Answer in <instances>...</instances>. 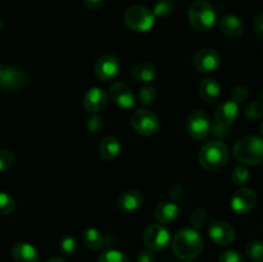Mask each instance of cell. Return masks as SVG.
Here are the masks:
<instances>
[{
    "label": "cell",
    "instance_id": "277c9868",
    "mask_svg": "<svg viewBox=\"0 0 263 262\" xmlns=\"http://www.w3.org/2000/svg\"><path fill=\"white\" fill-rule=\"evenodd\" d=\"M192 27L198 32L210 31L216 23V12L212 5L205 0H195L190 4L187 12Z\"/></svg>",
    "mask_w": 263,
    "mask_h": 262
},
{
    "label": "cell",
    "instance_id": "e575fe53",
    "mask_svg": "<svg viewBox=\"0 0 263 262\" xmlns=\"http://www.w3.org/2000/svg\"><path fill=\"white\" fill-rule=\"evenodd\" d=\"M218 262H246L244 256L235 249H228L220 254Z\"/></svg>",
    "mask_w": 263,
    "mask_h": 262
},
{
    "label": "cell",
    "instance_id": "ee69618b",
    "mask_svg": "<svg viewBox=\"0 0 263 262\" xmlns=\"http://www.w3.org/2000/svg\"><path fill=\"white\" fill-rule=\"evenodd\" d=\"M0 31H2V21H0Z\"/></svg>",
    "mask_w": 263,
    "mask_h": 262
},
{
    "label": "cell",
    "instance_id": "484cf974",
    "mask_svg": "<svg viewBox=\"0 0 263 262\" xmlns=\"http://www.w3.org/2000/svg\"><path fill=\"white\" fill-rule=\"evenodd\" d=\"M252 176L249 170L247 169L246 166H236L235 169L233 170V174H231V180H233L234 184L236 186L246 188L247 185L251 181Z\"/></svg>",
    "mask_w": 263,
    "mask_h": 262
},
{
    "label": "cell",
    "instance_id": "4fadbf2b",
    "mask_svg": "<svg viewBox=\"0 0 263 262\" xmlns=\"http://www.w3.org/2000/svg\"><path fill=\"white\" fill-rule=\"evenodd\" d=\"M109 97L115 104L122 109H131L135 105V94L128 85L115 82L109 87Z\"/></svg>",
    "mask_w": 263,
    "mask_h": 262
},
{
    "label": "cell",
    "instance_id": "7dc6e473",
    "mask_svg": "<svg viewBox=\"0 0 263 262\" xmlns=\"http://www.w3.org/2000/svg\"><path fill=\"white\" fill-rule=\"evenodd\" d=\"M262 230H263V225H262Z\"/></svg>",
    "mask_w": 263,
    "mask_h": 262
},
{
    "label": "cell",
    "instance_id": "d6986e66",
    "mask_svg": "<svg viewBox=\"0 0 263 262\" xmlns=\"http://www.w3.org/2000/svg\"><path fill=\"white\" fill-rule=\"evenodd\" d=\"M12 257L15 262H39L37 249L26 241H18L13 246Z\"/></svg>",
    "mask_w": 263,
    "mask_h": 262
},
{
    "label": "cell",
    "instance_id": "74e56055",
    "mask_svg": "<svg viewBox=\"0 0 263 262\" xmlns=\"http://www.w3.org/2000/svg\"><path fill=\"white\" fill-rule=\"evenodd\" d=\"M136 259H138V262H156V254H154V251L149 248L141 249L138 253Z\"/></svg>",
    "mask_w": 263,
    "mask_h": 262
},
{
    "label": "cell",
    "instance_id": "e0dca14e",
    "mask_svg": "<svg viewBox=\"0 0 263 262\" xmlns=\"http://www.w3.org/2000/svg\"><path fill=\"white\" fill-rule=\"evenodd\" d=\"M239 116V104L235 103L234 100H228V102H223L220 107L216 109L215 118L216 122L220 123L223 126H231L236 120H238Z\"/></svg>",
    "mask_w": 263,
    "mask_h": 262
},
{
    "label": "cell",
    "instance_id": "6da1fadb",
    "mask_svg": "<svg viewBox=\"0 0 263 262\" xmlns=\"http://www.w3.org/2000/svg\"><path fill=\"white\" fill-rule=\"evenodd\" d=\"M204 241L199 231L192 228H185L177 231L172 239V251L179 258L189 261L202 253Z\"/></svg>",
    "mask_w": 263,
    "mask_h": 262
},
{
    "label": "cell",
    "instance_id": "f6af8a7d",
    "mask_svg": "<svg viewBox=\"0 0 263 262\" xmlns=\"http://www.w3.org/2000/svg\"><path fill=\"white\" fill-rule=\"evenodd\" d=\"M262 100H263V90H262Z\"/></svg>",
    "mask_w": 263,
    "mask_h": 262
},
{
    "label": "cell",
    "instance_id": "1f68e13d",
    "mask_svg": "<svg viewBox=\"0 0 263 262\" xmlns=\"http://www.w3.org/2000/svg\"><path fill=\"white\" fill-rule=\"evenodd\" d=\"M246 117L251 121L259 120L263 116V103L261 102H251L246 107Z\"/></svg>",
    "mask_w": 263,
    "mask_h": 262
},
{
    "label": "cell",
    "instance_id": "9c48e42d",
    "mask_svg": "<svg viewBox=\"0 0 263 262\" xmlns=\"http://www.w3.org/2000/svg\"><path fill=\"white\" fill-rule=\"evenodd\" d=\"M258 202V195L251 188H240L233 194L230 199V207L238 215H246L251 212Z\"/></svg>",
    "mask_w": 263,
    "mask_h": 262
},
{
    "label": "cell",
    "instance_id": "30bf717a",
    "mask_svg": "<svg viewBox=\"0 0 263 262\" xmlns=\"http://www.w3.org/2000/svg\"><path fill=\"white\" fill-rule=\"evenodd\" d=\"M221 62H222V58H221L220 53L217 50L211 48H204L200 49L194 55L193 66H194V68L198 72L210 73V72L218 69V67L221 66Z\"/></svg>",
    "mask_w": 263,
    "mask_h": 262
},
{
    "label": "cell",
    "instance_id": "3957f363",
    "mask_svg": "<svg viewBox=\"0 0 263 262\" xmlns=\"http://www.w3.org/2000/svg\"><path fill=\"white\" fill-rule=\"evenodd\" d=\"M229 161V149L221 140L205 143L199 152V163L207 171H217Z\"/></svg>",
    "mask_w": 263,
    "mask_h": 262
},
{
    "label": "cell",
    "instance_id": "f35d334b",
    "mask_svg": "<svg viewBox=\"0 0 263 262\" xmlns=\"http://www.w3.org/2000/svg\"><path fill=\"white\" fill-rule=\"evenodd\" d=\"M105 0H84V5L89 10H98L103 8Z\"/></svg>",
    "mask_w": 263,
    "mask_h": 262
},
{
    "label": "cell",
    "instance_id": "4316f807",
    "mask_svg": "<svg viewBox=\"0 0 263 262\" xmlns=\"http://www.w3.org/2000/svg\"><path fill=\"white\" fill-rule=\"evenodd\" d=\"M246 253L253 262H263V240H253L247 246Z\"/></svg>",
    "mask_w": 263,
    "mask_h": 262
},
{
    "label": "cell",
    "instance_id": "44dd1931",
    "mask_svg": "<svg viewBox=\"0 0 263 262\" xmlns=\"http://www.w3.org/2000/svg\"><path fill=\"white\" fill-rule=\"evenodd\" d=\"M199 95L205 103H215L221 95V85L218 84L217 80L207 77L200 81Z\"/></svg>",
    "mask_w": 263,
    "mask_h": 262
},
{
    "label": "cell",
    "instance_id": "7a4b0ae2",
    "mask_svg": "<svg viewBox=\"0 0 263 262\" xmlns=\"http://www.w3.org/2000/svg\"><path fill=\"white\" fill-rule=\"evenodd\" d=\"M234 157L236 161L249 166L263 163V139L256 135L243 136L234 145Z\"/></svg>",
    "mask_w": 263,
    "mask_h": 262
},
{
    "label": "cell",
    "instance_id": "5b68a950",
    "mask_svg": "<svg viewBox=\"0 0 263 262\" xmlns=\"http://www.w3.org/2000/svg\"><path fill=\"white\" fill-rule=\"evenodd\" d=\"M126 26L136 32H148L152 30L156 22L153 12L149 8L143 5H135V7L128 8L123 15Z\"/></svg>",
    "mask_w": 263,
    "mask_h": 262
},
{
    "label": "cell",
    "instance_id": "ba28073f",
    "mask_svg": "<svg viewBox=\"0 0 263 262\" xmlns=\"http://www.w3.org/2000/svg\"><path fill=\"white\" fill-rule=\"evenodd\" d=\"M144 243L152 251H162L171 241V234L162 223H151L143 234Z\"/></svg>",
    "mask_w": 263,
    "mask_h": 262
},
{
    "label": "cell",
    "instance_id": "f546056e",
    "mask_svg": "<svg viewBox=\"0 0 263 262\" xmlns=\"http://www.w3.org/2000/svg\"><path fill=\"white\" fill-rule=\"evenodd\" d=\"M15 200L8 193L0 192V216H7L14 211Z\"/></svg>",
    "mask_w": 263,
    "mask_h": 262
},
{
    "label": "cell",
    "instance_id": "f1b7e54d",
    "mask_svg": "<svg viewBox=\"0 0 263 262\" xmlns=\"http://www.w3.org/2000/svg\"><path fill=\"white\" fill-rule=\"evenodd\" d=\"M59 248L66 256H73L77 252V248H79V243H77L74 236L66 235L59 240Z\"/></svg>",
    "mask_w": 263,
    "mask_h": 262
},
{
    "label": "cell",
    "instance_id": "d6a6232c",
    "mask_svg": "<svg viewBox=\"0 0 263 262\" xmlns=\"http://www.w3.org/2000/svg\"><path fill=\"white\" fill-rule=\"evenodd\" d=\"M15 157L9 149H0V172L9 170L14 164Z\"/></svg>",
    "mask_w": 263,
    "mask_h": 262
},
{
    "label": "cell",
    "instance_id": "9a60e30c",
    "mask_svg": "<svg viewBox=\"0 0 263 262\" xmlns=\"http://www.w3.org/2000/svg\"><path fill=\"white\" fill-rule=\"evenodd\" d=\"M108 94L102 87H91L84 97V108L90 113H98L105 108Z\"/></svg>",
    "mask_w": 263,
    "mask_h": 262
},
{
    "label": "cell",
    "instance_id": "836d02e7",
    "mask_svg": "<svg viewBox=\"0 0 263 262\" xmlns=\"http://www.w3.org/2000/svg\"><path fill=\"white\" fill-rule=\"evenodd\" d=\"M190 220H192V223L194 228H197V229L203 228V226L207 223V220H208L207 211H205L204 208H200V207L197 208V210L193 212Z\"/></svg>",
    "mask_w": 263,
    "mask_h": 262
},
{
    "label": "cell",
    "instance_id": "7402d4cb",
    "mask_svg": "<svg viewBox=\"0 0 263 262\" xmlns=\"http://www.w3.org/2000/svg\"><path fill=\"white\" fill-rule=\"evenodd\" d=\"M121 149H122V146H121L120 140L116 136H105L99 144L100 156L107 161H113V159L117 158L121 153Z\"/></svg>",
    "mask_w": 263,
    "mask_h": 262
},
{
    "label": "cell",
    "instance_id": "60d3db41",
    "mask_svg": "<svg viewBox=\"0 0 263 262\" xmlns=\"http://www.w3.org/2000/svg\"><path fill=\"white\" fill-rule=\"evenodd\" d=\"M46 262H66V259L61 258V257H51V258Z\"/></svg>",
    "mask_w": 263,
    "mask_h": 262
},
{
    "label": "cell",
    "instance_id": "bcb514c9",
    "mask_svg": "<svg viewBox=\"0 0 263 262\" xmlns=\"http://www.w3.org/2000/svg\"><path fill=\"white\" fill-rule=\"evenodd\" d=\"M185 262H192V261H190V259H189V261H185Z\"/></svg>",
    "mask_w": 263,
    "mask_h": 262
},
{
    "label": "cell",
    "instance_id": "b9f144b4",
    "mask_svg": "<svg viewBox=\"0 0 263 262\" xmlns=\"http://www.w3.org/2000/svg\"><path fill=\"white\" fill-rule=\"evenodd\" d=\"M261 134L263 135V121H262V123H261Z\"/></svg>",
    "mask_w": 263,
    "mask_h": 262
},
{
    "label": "cell",
    "instance_id": "7c38bea8",
    "mask_svg": "<svg viewBox=\"0 0 263 262\" xmlns=\"http://www.w3.org/2000/svg\"><path fill=\"white\" fill-rule=\"evenodd\" d=\"M26 84V74L17 67H3L0 72V86L7 91L21 90Z\"/></svg>",
    "mask_w": 263,
    "mask_h": 262
},
{
    "label": "cell",
    "instance_id": "8fae6325",
    "mask_svg": "<svg viewBox=\"0 0 263 262\" xmlns=\"http://www.w3.org/2000/svg\"><path fill=\"white\" fill-rule=\"evenodd\" d=\"M120 61L113 54H104V55L99 57L94 67L97 77L104 82L115 80L118 76V73H120Z\"/></svg>",
    "mask_w": 263,
    "mask_h": 262
},
{
    "label": "cell",
    "instance_id": "8992f818",
    "mask_svg": "<svg viewBox=\"0 0 263 262\" xmlns=\"http://www.w3.org/2000/svg\"><path fill=\"white\" fill-rule=\"evenodd\" d=\"M131 126L139 135L151 136L159 130L161 121L158 116L152 110L138 109L131 116Z\"/></svg>",
    "mask_w": 263,
    "mask_h": 262
},
{
    "label": "cell",
    "instance_id": "7bdbcfd3",
    "mask_svg": "<svg viewBox=\"0 0 263 262\" xmlns=\"http://www.w3.org/2000/svg\"><path fill=\"white\" fill-rule=\"evenodd\" d=\"M3 67H4V66H3V64H2V63H0V72H2V69H3Z\"/></svg>",
    "mask_w": 263,
    "mask_h": 262
},
{
    "label": "cell",
    "instance_id": "d590c367",
    "mask_svg": "<svg viewBox=\"0 0 263 262\" xmlns=\"http://www.w3.org/2000/svg\"><path fill=\"white\" fill-rule=\"evenodd\" d=\"M104 127V121L100 116H98L97 113H92L91 117L87 118L86 121V128L92 134H97L99 133L102 128Z\"/></svg>",
    "mask_w": 263,
    "mask_h": 262
},
{
    "label": "cell",
    "instance_id": "cb8c5ba5",
    "mask_svg": "<svg viewBox=\"0 0 263 262\" xmlns=\"http://www.w3.org/2000/svg\"><path fill=\"white\" fill-rule=\"evenodd\" d=\"M81 240L82 243L85 244V247L92 249V251L102 249L103 246H104V236H103V234L95 228L85 229V230L82 231Z\"/></svg>",
    "mask_w": 263,
    "mask_h": 262
},
{
    "label": "cell",
    "instance_id": "ac0fdd59",
    "mask_svg": "<svg viewBox=\"0 0 263 262\" xmlns=\"http://www.w3.org/2000/svg\"><path fill=\"white\" fill-rule=\"evenodd\" d=\"M220 30L228 38H239L244 32V23L239 17L234 14H226L220 18Z\"/></svg>",
    "mask_w": 263,
    "mask_h": 262
},
{
    "label": "cell",
    "instance_id": "8d00e7d4",
    "mask_svg": "<svg viewBox=\"0 0 263 262\" xmlns=\"http://www.w3.org/2000/svg\"><path fill=\"white\" fill-rule=\"evenodd\" d=\"M249 95V91L248 89H247L246 86H243V85H238V86L234 87L233 92H231V97H233V100L235 103H243L246 102L247 98H248Z\"/></svg>",
    "mask_w": 263,
    "mask_h": 262
},
{
    "label": "cell",
    "instance_id": "ab89813d",
    "mask_svg": "<svg viewBox=\"0 0 263 262\" xmlns=\"http://www.w3.org/2000/svg\"><path fill=\"white\" fill-rule=\"evenodd\" d=\"M253 25H254V30H256L257 35H258L261 39H263V13H259V14L256 15Z\"/></svg>",
    "mask_w": 263,
    "mask_h": 262
},
{
    "label": "cell",
    "instance_id": "5bb4252c",
    "mask_svg": "<svg viewBox=\"0 0 263 262\" xmlns=\"http://www.w3.org/2000/svg\"><path fill=\"white\" fill-rule=\"evenodd\" d=\"M210 238L217 246H229L235 240V229L225 221H216L210 226Z\"/></svg>",
    "mask_w": 263,
    "mask_h": 262
},
{
    "label": "cell",
    "instance_id": "83f0119b",
    "mask_svg": "<svg viewBox=\"0 0 263 262\" xmlns=\"http://www.w3.org/2000/svg\"><path fill=\"white\" fill-rule=\"evenodd\" d=\"M98 262H130V259L123 252L117 249H108L100 254Z\"/></svg>",
    "mask_w": 263,
    "mask_h": 262
},
{
    "label": "cell",
    "instance_id": "4dcf8cb0",
    "mask_svg": "<svg viewBox=\"0 0 263 262\" xmlns=\"http://www.w3.org/2000/svg\"><path fill=\"white\" fill-rule=\"evenodd\" d=\"M157 99V91L151 85H145L139 91V100L144 105H152Z\"/></svg>",
    "mask_w": 263,
    "mask_h": 262
},
{
    "label": "cell",
    "instance_id": "2e32d148",
    "mask_svg": "<svg viewBox=\"0 0 263 262\" xmlns=\"http://www.w3.org/2000/svg\"><path fill=\"white\" fill-rule=\"evenodd\" d=\"M144 195L139 190H126L118 197L117 207L118 210L125 213H131L138 211L143 205Z\"/></svg>",
    "mask_w": 263,
    "mask_h": 262
},
{
    "label": "cell",
    "instance_id": "603a6c76",
    "mask_svg": "<svg viewBox=\"0 0 263 262\" xmlns=\"http://www.w3.org/2000/svg\"><path fill=\"white\" fill-rule=\"evenodd\" d=\"M131 76L133 79H135L136 81L141 82H152L157 76V68L153 63H149V62H141L138 63L136 66L133 67L131 69Z\"/></svg>",
    "mask_w": 263,
    "mask_h": 262
},
{
    "label": "cell",
    "instance_id": "d4e9b609",
    "mask_svg": "<svg viewBox=\"0 0 263 262\" xmlns=\"http://www.w3.org/2000/svg\"><path fill=\"white\" fill-rule=\"evenodd\" d=\"M153 14L154 17L158 18H167L175 12V2L174 0H158L154 4L153 8Z\"/></svg>",
    "mask_w": 263,
    "mask_h": 262
},
{
    "label": "cell",
    "instance_id": "52a82bcc",
    "mask_svg": "<svg viewBox=\"0 0 263 262\" xmlns=\"http://www.w3.org/2000/svg\"><path fill=\"white\" fill-rule=\"evenodd\" d=\"M186 127L187 133L192 138L197 139V140H203L212 131V122H211L210 116L204 110L197 109L190 113V116L187 117Z\"/></svg>",
    "mask_w": 263,
    "mask_h": 262
},
{
    "label": "cell",
    "instance_id": "ffe728a7",
    "mask_svg": "<svg viewBox=\"0 0 263 262\" xmlns=\"http://www.w3.org/2000/svg\"><path fill=\"white\" fill-rule=\"evenodd\" d=\"M180 215V207L175 202L159 203L154 211V216L159 223H171Z\"/></svg>",
    "mask_w": 263,
    "mask_h": 262
}]
</instances>
